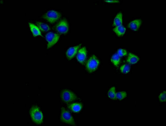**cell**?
Segmentation results:
<instances>
[{
    "label": "cell",
    "mask_w": 166,
    "mask_h": 126,
    "mask_svg": "<svg viewBox=\"0 0 166 126\" xmlns=\"http://www.w3.org/2000/svg\"><path fill=\"white\" fill-rule=\"evenodd\" d=\"M30 115L34 122L38 125L41 124L43 123V113L38 107L36 106L32 107L30 110Z\"/></svg>",
    "instance_id": "cell-1"
},
{
    "label": "cell",
    "mask_w": 166,
    "mask_h": 126,
    "mask_svg": "<svg viewBox=\"0 0 166 126\" xmlns=\"http://www.w3.org/2000/svg\"><path fill=\"white\" fill-rule=\"evenodd\" d=\"M60 119L63 123L71 125H75L74 119L69 111L62 108L61 109Z\"/></svg>",
    "instance_id": "cell-2"
},
{
    "label": "cell",
    "mask_w": 166,
    "mask_h": 126,
    "mask_svg": "<svg viewBox=\"0 0 166 126\" xmlns=\"http://www.w3.org/2000/svg\"><path fill=\"white\" fill-rule=\"evenodd\" d=\"M60 96L63 101L66 103L74 101L78 98L73 92L67 89L63 90L61 93Z\"/></svg>",
    "instance_id": "cell-3"
},
{
    "label": "cell",
    "mask_w": 166,
    "mask_h": 126,
    "mask_svg": "<svg viewBox=\"0 0 166 126\" xmlns=\"http://www.w3.org/2000/svg\"><path fill=\"white\" fill-rule=\"evenodd\" d=\"M100 63L99 61L95 55L90 57L86 64V69L88 72H94L97 69Z\"/></svg>",
    "instance_id": "cell-4"
},
{
    "label": "cell",
    "mask_w": 166,
    "mask_h": 126,
    "mask_svg": "<svg viewBox=\"0 0 166 126\" xmlns=\"http://www.w3.org/2000/svg\"><path fill=\"white\" fill-rule=\"evenodd\" d=\"M61 16L59 12L51 10L42 16L43 18L45 19L51 24L56 22L58 20Z\"/></svg>",
    "instance_id": "cell-5"
},
{
    "label": "cell",
    "mask_w": 166,
    "mask_h": 126,
    "mask_svg": "<svg viewBox=\"0 0 166 126\" xmlns=\"http://www.w3.org/2000/svg\"><path fill=\"white\" fill-rule=\"evenodd\" d=\"M60 35L57 33L49 32L45 35V38L48 42L47 49L52 47L57 42L59 39Z\"/></svg>",
    "instance_id": "cell-6"
},
{
    "label": "cell",
    "mask_w": 166,
    "mask_h": 126,
    "mask_svg": "<svg viewBox=\"0 0 166 126\" xmlns=\"http://www.w3.org/2000/svg\"><path fill=\"white\" fill-rule=\"evenodd\" d=\"M56 30L61 34H66L68 32L69 26L66 20H63L59 22L55 27Z\"/></svg>",
    "instance_id": "cell-7"
},
{
    "label": "cell",
    "mask_w": 166,
    "mask_h": 126,
    "mask_svg": "<svg viewBox=\"0 0 166 126\" xmlns=\"http://www.w3.org/2000/svg\"><path fill=\"white\" fill-rule=\"evenodd\" d=\"M77 59L81 64L85 63L87 58V50L85 47L79 50L77 55Z\"/></svg>",
    "instance_id": "cell-8"
},
{
    "label": "cell",
    "mask_w": 166,
    "mask_h": 126,
    "mask_svg": "<svg viewBox=\"0 0 166 126\" xmlns=\"http://www.w3.org/2000/svg\"><path fill=\"white\" fill-rule=\"evenodd\" d=\"M81 46V44H79L75 47L70 48L67 50L66 54L67 57L69 60H71L74 57Z\"/></svg>",
    "instance_id": "cell-9"
},
{
    "label": "cell",
    "mask_w": 166,
    "mask_h": 126,
    "mask_svg": "<svg viewBox=\"0 0 166 126\" xmlns=\"http://www.w3.org/2000/svg\"><path fill=\"white\" fill-rule=\"evenodd\" d=\"M142 21L141 20L137 19L132 21L128 25V27L134 31H137L139 29L141 25Z\"/></svg>",
    "instance_id": "cell-10"
},
{
    "label": "cell",
    "mask_w": 166,
    "mask_h": 126,
    "mask_svg": "<svg viewBox=\"0 0 166 126\" xmlns=\"http://www.w3.org/2000/svg\"><path fill=\"white\" fill-rule=\"evenodd\" d=\"M68 107L73 112L77 113L81 110L82 109V105L81 104L75 103L69 105Z\"/></svg>",
    "instance_id": "cell-11"
},
{
    "label": "cell",
    "mask_w": 166,
    "mask_h": 126,
    "mask_svg": "<svg viewBox=\"0 0 166 126\" xmlns=\"http://www.w3.org/2000/svg\"><path fill=\"white\" fill-rule=\"evenodd\" d=\"M123 24V14L120 12L116 16L113 22V26L116 27L122 26Z\"/></svg>",
    "instance_id": "cell-12"
},
{
    "label": "cell",
    "mask_w": 166,
    "mask_h": 126,
    "mask_svg": "<svg viewBox=\"0 0 166 126\" xmlns=\"http://www.w3.org/2000/svg\"><path fill=\"white\" fill-rule=\"evenodd\" d=\"M113 31L118 37L123 36L125 34L126 31V28L122 25L117 26L113 29Z\"/></svg>",
    "instance_id": "cell-13"
},
{
    "label": "cell",
    "mask_w": 166,
    "mask_h": 126,
    "mask_svg": "<svg viewBox=\"0 0 166 126\" xmlns=\"http://www.w3.org/2000/svg\"><path fill=\"white\" fill-rule=\"evenodd\" d=\"M29 25L34 36L35 37L38 35L42 36L41 31L38 27L30 23H29Z\"/></svg>",
    "instance_id": "cell-14"
},
{
    "label": "cell",
    "mask_w": 166,
    "mask_h": 126,
    "mask_svg": "<svg viewBox=\"0 0 166 126\" xmlns=\"http://www.w3.org/2000/svg\"><path fill=\"white\" fill-rule=\"evenodd\" d=\"M139 60V59L137 56L132 53H129L127 60L128 63L132 64H136Z\"/></svg>",
    "instance_id": "cell-15"
},
{
    "label": "cell",
    "mask_w": 166,
    "mask_h": 126,
    "mask_svg": "<svg viewBox=\"0 0 166 126\" xmlns=\"http://www.w3.org/2000/svg\"><path fill=\"white\" fill-rule=\"evenodd\" d=\"M120 57L117 54H113L111 59V62L116 67L118 66L120 63Z\"/></svg>",
    "instance_id": "cell-16"
},
{
    "label": "cell",
    "mask_w": 166,
    "mask_h": 126,
    "mask_svg": "<svg viewBox=\"0 0 166 126\" xmlns=\"http://www.w3.org/2000/svg\"><path fill=\"white\" fill-rule=\"evenodd\" d=\"M37 24L38 28L43 32H46L50 30V27L48 25L40 22H37Z\"/></svg>",
    "instance_id": "cell-17"
},
{
    "label": "cell",
    "mask_w": 166,
    "mask_h": 126,
    "mask_svg": "<svg viewBox=\"0 0 166 126\" xmlns=\"http://www.w3.org/2000/svg\"><path fill=\"white\" fill-rule=\"evenodd\" d=\"M116 94V89L115 87L111 88L108 92V97L113 100L117 99Z\"/></svg>",
    "instance_id": "cell-18"
},
{
    "label": "cell",
    "mask_w": 166,
    "mask_h": 126,
    "mask_svg": "<svg viewBox=\"0 0 166 126\" xmlns=\"http://www.w3.org/2000/svg\"><path fill=\"white\" fill-rule=\"evenodd\" d=\"M122 73L124 74H127L130 72V67L129 65L127 64L124 65L122 66L120 68Z\"/></svg>",
    "instance_id": "cell-19"
},
{
    "label": "cell",
    "mask_w": 166,
    "mask_h": 126,
    "mask_svg": "<svg viewBox=\"0 0 166 126\" xmlns=\"http://www.w3.org/2000/svg\"><path fill=\"white\" fill-rule=\"evenodd\" d=\"M116 96L118 99L122 100L126 97L127 93L125 91L120 92L116 93Z\"/></svg>",
    "instance_id": "cell-20"
},
{
    "label": "cell",
    "mask_w": 166,
    "mask_h": 126,
    "mask_svg": "<svg viewBox=\"0 0 166 126\" xmlns=\"http://www.w3.org/2000/svg\"><path fill=\"white\" fill-rule=\"evenodd\" d=\"M117 54L121 57L126 56L127 54V52L126 50L124 49H120L117 51Z\"/></svg>",
    "instance_id": "cell-21"
},
{
    "label": "cell",
    "mask_w": 166,
    "mask_h": 126,
    "mask_svg": "<svg viewBox=\"0 0 166 126\" xmlns=\"http://www.w3.org/2000/svg\"><path fill=\"white\" fill-rule=\"evenodd\" d=\"M159 99L160 101L161 102L166 101V91H164L160 94L159 96Z\"/></svg>",
    "instance_id": "cell-22"
},
{
    "label": "cell",
    "mask_w": 166,
    "mask_h": 126,
    "mask_svg": "<svg viewBox=\"0 0 166 126\" xmlns=\"http://www.w3.org/2000/svg\"><path fill=\"white\" fill-rule=\"evenodd\" d=\"M104 1L107 2V3H120V1Z\"/></svg>",
    "instance_id": "cell-23"
}]
</instances>
